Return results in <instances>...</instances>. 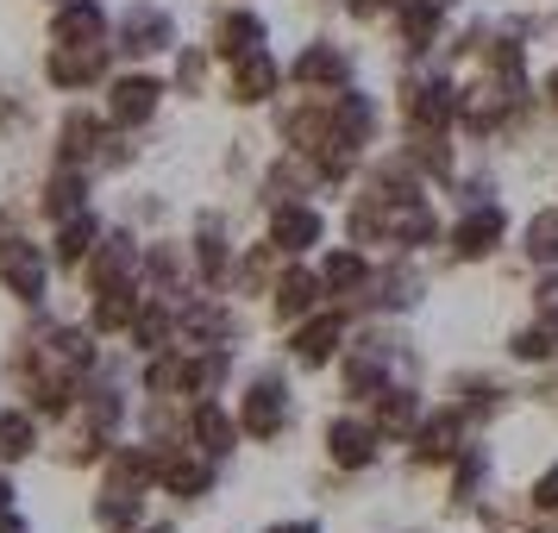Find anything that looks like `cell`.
<instances>
[{
  "label": "cell",
  "mask_w": 558,
  "mask_h": 533,
  "mask_svg": "<svg viewBox=\"0 0 558 533\" xmlns=\"http://www.w3.org/2000/svg\"><path fill=\"white\" fill-rule=\"evenodd\" d=\"M232 414H239L245 439L277 446V439H289V427H295V396H289V383H282L277 371H257V377L245 383V396H239Z\"/></svg>",
  "instance_id": "1"
},
{
  "label": "cell",
  "mask_w": 558,
  "mask_h": 533,
  "mask_svg": "<svg viewBox=\"0 0 558 533\" xmlns=\"http://www.w3.org/2000/svg\"><path fill=\"white\" fill-rule=\"evenodd\" d=\"M163 95H170V82L151 76V70H126V76H113L107 82V101H101L107 126L113 132H145L157 113H163Z\"/></svg>",
  "instance_id": "2"
},
{
  "label": "cell",
  "mask_w": 558,
  "mask_h": 533,
  "mask_svg": "<svg viewBox=\"0 0 558 533\" xmlns=\"http://www.w3.org/2000/svg\"><path fill=\"white\" fill-rule=\"evenodd\" d=\"M113 45H120V57H132V63L177 51V45H182L177 13H170V7H157V0H132L126 13H120V26H113Z\"/></svg>",
  "instance_id": "3"
},
{
  "label": "cell",
  "mask_w": 558,
  "mask_h": 533,
  "mask_svg": "<svg viewBox=\"0 0 558 533\" xmlns=\"http://www.w3.org/2000/svg\"><path fill=\"white\" fill-rule=\"evenodd\" d=\"M51 270H57L51 252H45V245H32L26 232L0 245V289H7L20 307H45V302H51Z\"/></svg>",
  "instance_id": "4"
},
{
  "label": "cell",
  "mask_w": 558,
  "mask_h": 533,
  "mask_svg": "<svg viewBox=\"0 0 558 533\" xmlns=\"http://www.w3.org/2000/svg\"><path fill=\"white\" fill-rule=\"evenodd\" d=\"M458 95H464V82L446 76V70L414 76L402 88V120L421 132H458Z\"/></svg>",
  "instance_id": "5"
},
{
  "label": "cell",
  "mask_w": 558,
  "mask_h": 533,
  "mask_svg": "<svg viewBox=\"0 0 558 533\" xmlns=\"http://www.w3.org/2000/svg\"><path fill=\"white\" fill-rule=\"evenodd\" d=\"M320 446H327V464L332 471H377V458H383V439L377 421H357V414H332L327 433H320Z\"/></svg>",
  "instance_id": "6"
},
{
  "label": "cell",
  "mask_w": 558,
  "mask_h": 533,
  "mask_svg": "<svg viewBox=\"0 0 558 533\" xmlns=\"http://www.w3.org/2000/svg\"><path fill=\"white\" fill-rule=\"evenodd\" d=\"M214 483H220V458H207L202 446L177 439V446L163 452V471H157V489H163V496H177V502H207Z\"/></svg>",
  "instance_id": "7"
},
{
  "label": "cell",
  "mask_w": 558,
  "mask_h": 533,
  "mask_svg": "<svg viewBox=\"0 0 558 533\" xmlns=\"http://www.w3.org/2000/svg\"><path fill=\"white\" fill-rule=\"evenodd\" d=\"M446 245H452L458 264H489V257L508 245V214H502V202L464 207V214L452 220V232H446Z\"/></svg>",
  "instance_id": "8"
},
{
  "label": "cell",
  "mask_w": 558,
  "mask_h": 533,
  "mask_svg": "<svg viewBox=\"0 0 558 533\" xmlns=\"http://www.w3.org/2000/svg\"><path fill=\"white\" fill-rule=\"evenodd\" d=\"M113 282H145V245L132 232H101L95 257L82 264V289H113Z\"/></svg>",
  "instance_id": "9"
},
{
  "label": "cell",
  "mask_w": 558,
  "mask_h": 533,
  "mask_svg": "<svg viewBox=\"0 0 558 533\" xmlns=\"http://www.w3.org/2000/svg\"><path fill=\"white\" fill-rule=\"evenodd\" d=\"M45 82L57 95H88L107 82V45H51L45 51Z\"/></svg>",
  "instance_id": "10"
},
{
  "label": "cell",
  "mask_w": 558,
  "mask_h": 533,
  "mask_svg": "<svg viewBox=\"0 0 558 533\" xmlns=\"http://www.w3.org/2000/svg\"><path fill=\"white\" fill-rule=\"evenodd\" d=\"M339 352H345V314L339 307H320V314H307L302 327H289V358L302 371H327Z\"/></svg>",
  "instance_id": "11"
},
{
  "label": "cell",
  "mask_w": 558,
  "mask_h": 533,
  "mask_svg": "<svg viewBox=\"0 0 558 533\" xmlns=\"http://www.w3.org/2000/svg\"><path fill=\"white\" fill-rule=\"evenodd\" d=\"M289 82L307 88V95H332V88H345V82H352V51H345V45H332V38H314V45L295 51Z\"/></svg>",
  "instance_id": "12"
},
{
  "label": "cell",
  "mask_w": 558,
  "mask_h": 533,
  "mask_svg": "<svg viewBox=\"0 0 558 533\" xmlns=\"http://www.w3.org/2000/svg\"><path fill=\"white\" fill-rule=\"evenodd\" d=\"M182 439H189V446H202L207 458H220V464H227V458L239 452L245 427H239V414H232V408H220L214 396H207V402H189V414H182Z\"/></svg>",
  "instance_id": "13"
},
{
  "label": "cell",
  "mask_w": 558,
  "mask_h": 533,
  "mask_svg": "<svg viewBox=\"0 0 558 533\" xmlns=\"http://www.w3.org/2000/svg\"><path fill=\"white\" fill-rule=\"evenodd\" d=\"M264 239H270L282 257H307L320 239H327V214H320L314 202H277V207H270Z\"/></svg>",
  "instance_id": "14"
},
{
  "label": "cell",
  "mask_w": 558,
  "mask_h": 533,
  "mask_svg": "<svg viewBox=\"0 0 558 533\" xmlns=\"http://www.w3.org/2000/svg\"><path fill=\"white\" fill-rule=\"evenodd\" d=\"M107 138H113V126H107V113H88V107H70L63 120H57V163H76V170H95L107 152Z\"/></svg>",
  "instance_id": "15"
},
{
  "label": "cell",
  "mask_w": 558,
  "mask_h": 533,
  "mask_svg": "<svg viewBox=\"0 0 558 533\" xmlns=\"http://www.w3.org/2000/svg\"><path fill=\"white\" fill-rule=\"evenodd\" d=\"M464 433H471V421L458 414L452 402L439 408V414H421V427H414V464H446L452 471V458L464 452Z\"/></svg>",
  "instance_id": "16"
},
{
  "label": "cell",
  "mask_w": 558,
  "mask_h": 533,
  "mask_svg": "<svg viewBox=\"0 0 558 533\" xmlns=\"http://www.w3.org/2000/svg\"><path fill=\"white\" fill-rule=\"evenodd\" d=\"M421 389L414 383H383L377 396H371V421H377L383 439H396V446H408L414 439V427H421Z\"/></svg>",
  "instance_id": "17"
},
{
  "label": "cell",
  "mask_w": 558,
  "mask_h": 533,
  "mask_svg": "<svg viewBox=\"0 0 558 533\" xmlns=\"http://www.w3.org/2000/svg\"><path fill=\"white\" fill-rule=\"evenodd\" d=\"M264 45H270V20H264L257 7H227V13L214 20V45H207V51L239 63V57L264 51Z\"/></svg>",
  "instance_id": "18"
},
{
  "label": "cell",
  "mask_w": 558,
  "mask_h": 533,
  "mask_svg": "<svg viewBox=\"0 0 558 533\" xmlns=\"http://www.w3.org/2000/svg\"><path fill=\"white\" fill-rule=\"evenodd\" d=\"M270 295H277V327H302L307 314H320V302H327V289H320V270H302V257H295V270H282L277 282H270Z\"/></svg>",
  "instance_id": "19"
},
{
  "label": "cell",
  "mask_w": 558,
  "mask_h": 533,
  "mask_svg": "<svg viewBox=\"0 0 558 533\" xmlns=\"http://www.w3.org/2000/svg\"><path fill=\"white\" fill-rule=\"evenodd\" d=\"M289 82V70H282L277 57H270V45L252 57H239L232 63V101L239 107H264V101H277V88Z\"/></svg>",
  "instance_id": "20"
},
{
  "label": "cell",
  "mask_w": 558,
  "mask_h": 533,
  "mask_svg": "<svg viewBox=\"0 0 558 533\" xmlns=\"http://www.w3.org/2000/svg\"><path fill=\"white\" fill-rule=\"evenodd\" d=\"M138 307H145V282H113V289H95V295H88V327L101 332V339L132 332Z\"/></svg>",
  "instance_id": "21"
},
{
  "label": "cell",
  "mask_w": 558,
  "mask_h": 533,
  "mask_svg": "<svg viewBox=\"0 0 558 533\" xmlns=\"http://www.w3.org/2000/svg\"><path fill=\"white\" fill-rule=\"evenodd\" d=\"M88 189H95V170H76V163H51V177L38 189V207H45V220H70L88 207Z\"/></svg>",
  "instance_id": "22"
},
{
  "label": "cell",
  "mask_w": 558,
  "mask_h": 533,
  "mask_svg": "<svg viewBox=\"0 0 558 533\" xmlns=\"http://www.w3.org/2000/svg\"><path fill=\"white\" fill-rule=\"evenodd\" d=\"M51 45H107V7L101 0H57Z\"/></svg>",
  "instance_id": "23"
},
{
  "label": "cell",
  "mask_w": 558,
  "mask_h": 533,
  "mask_svg": "<svg viewBox=\"0 0 558 533\" xmlns=\"http://www.w3.org/2000/svg\"><path fill=\"white\" fill-rule=\"evenodd\" d=\"M95 245H101V214H95V207H82V214H70V220H57L51 264H63V270H82V264L95 257Z\"/></svg>",
  "instance_id": "24"
},
{
  "label": "cell",
  "mask_w": 558,
  "mask_h": 533,
  "mask_svg": "<svg viewBox=\"0 0 558 533\" xmlns=\"http://www.w3.org/2000/svg\"><path fill=\"white\" fill-rule=\"evenodd\" d=\"M371 282V252L364 245H332L327 257H320V289H327V302H339V295H357Z\"/></svg>",
  "instance_id": "25"
},
{
  "label": "cell",
  "mask_w": 558,
  "mask_h": 533,
  "mask_svg": "<svg viewBox=\"0 0 558 533\" xmlns=\"http://www.w3.org/2000/svg\"><path fill=\"white\" fill-rule=\"evenodd\" d=\"M88 521L101 533H138L145 528V496L138 489H120V483H101V496L88 502Z\"/></svg>",
  "instance_id": "26"
},
{
  "label": "cell",
  "mask_w": 558,
  "mask_h": 533,
  "mask_svg": "<svg viewBox=\"0 0 558 533\" xmlns=\"http://www.w3.org/2000/svg\"><path fill=\"white\" fill-rule=\"evenodd\" d=\"M32 452H38V414L26 402L0 408V464H26Z\"/></svg>",
  "instance_id": "27"
},
{
  "label": "cell",
  "mask_w": 558,
  "mask_h": 533,
  "mask_svg": "<svg viewBox=\"0 0 558 533\" xmlns=\"http://www.w3.org/2000/svg\"><path fill=\"white\" fill-rule=\"evenodd\" d=\"M521 252L539 264V270H558V207H533L527 227H521Z\"/></svg>",
  "instance_id": "28"
},
{
  "label": "cell",
  "mask_w": 558,
  "mask_h": 533,
  "mask_svg": "<svg viewBox=\"0 0 558 533\" xmlns=\"http://www.w3.org/2000/svg\"><path fill=\"white\" fill-rule=\"evenodd\" d=\"M508 358H514V364H553L558 358V332L546 327V320H527V327L508 332Z\"/></svg>",
  "instance_id": "29"
},
{
  "label": "cell",
  "mask_w": 558,
  "mask_h": 533,
  "mask_svg": "<svg viewBox=\"0 0 558 533\" xmlns=\"http://www.w3.org/2000/svg\"><path fill=\"white\" fill-rule=\"evenodd\" d=\"M207 63H214V51H195V45H177V95H202L207 88Z\"/></svg>",
  "instance_id": "30"
},
{
  "label": "cell",
  "mask_w": 558,
  "mask_h": 533,
  "mask_svg": "<svg viewBox=\"0 0 558 533\" xmlns=\"http://www.w3.org/2000/svg\"><path fill=\"white\" fill-rule=\"evenodd\" d=\"M527 508L533 514H558V464H546V471L527 483Z\"/></svg>",
  "instance_id": "31"
},
{
  "label": "cell",
  "mask_w": 558,
  "mask_h": 533,
  "mask_svg": "<svg viewBox=\"0 0 558 533\" xmlns=\"http://www.w3.org/2000/svg\"><path fill=\"white\" fill-rule=\"evenodd\" d=\"M533 320H546L558 332V270H546V277L533 282Z\"/></svg>",
  "instance_id": "32"
},
{
  "label": "cell",
  "mask_w": 558,
  "mask_h": 533,
  "mask_svg": "<svg viewBox=\"0 0 558 533\" xmlns=\"http://www.w3.org/2000/svg\"><path fill=\"white\" fill-rule=\"evenodd\" d=\"M264 533H320V521H314V514H302V521H277V528H264Z\"/></svg>",
  "instance_id": "33"
},
{
  "label": "cell",
  "mask_w": 558,
  "mask_h": 533,
  "mask_svg": "<svg viewBox=\"0 0 558 533\" xmlns=\"http://www.w3.org/2000/svg\"><path fill=\"white\" fill-rule=\"evenodd\" d=\"M13 508H20V489H13V477H7V471H0V514H13Z\"/></svg>",
  "instance_id": "34"
},
{
  "label": "cell",
  "mask_w": 558,
  "mask_h": 533,
  "mask_svg": "<svg viewBox=\"0 0 558 533\" xmlns=\"http://www.w3.org/2000/svg\"><path fill=\"white\" fill-rule=\"evenodd\" d=\"M539 101H546V107H553V113H558V63H553V70H546V82H539Z\"/></svg>",
  "instance_id": "35"
},
{
  "label": "cell",
  "mask_w": 558,
  "mask_h": 533,
  "mask_svg": "<svg viewBox=\"0 0 558 533\" xmlns=\"http://www.w3.org/2000/svg\"><path fill=\"white\" fill-rule=\"evenodd\" d=\"M0 533H32V521L20 514V508H13V514H0Z\"/></svg>",
  "instance_id": "36"
},
{
  "label": "cell",
  "mask_w": 558,
  "mask_h": 533,
  "mask_svg": "<svg viewBox=\"0 0 558 533\" xmlns=\"http://www.w3.org/2000/svg\"><path fill=\"white\" fill-rule=\"evenodd\" d=\"M138 533H177V528H138Z\"/></svg>",
  "instance_id": "37"
}]
</instances>
